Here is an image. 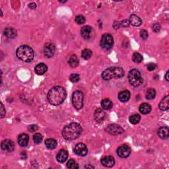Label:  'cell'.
<instances>
[{
  "instance_id": "cell-1",
  "label": "cell",
  "mask_w": 169,
  "mask_h": 169,
  "mask_svg": "<svg viewBox=\"0 0 169 169\" xmlns=\"http://www.w3.org/2000/svg\"><path fill=\"white\" fill-rule=\"evenodd\" d=\"M66 96V91L64 87L56 86L50 90L47 98L49 103L52 105L58 106L65 101Z\"/></svg>"
},
{
  "instance_id": "cell-2",
  "label": "cell",
  "mask_w": 169,
  "mask_h": 169,
  "mask_svg": "<svg viewBox=\"0 0 169 169\" xmlns=\"http://www.w3.org/2000/svg\"><path fill=\"white\" fill-rule=\"evenodd\" d=\"M82 132V128L78 123H71L62 130V136L65 140L72 141L78 138Z\"/></svg>"
},
{
  "instance_id": "cell-3",
  "label": "cell",
  "mask_w": 169,
  "mask_h": 169,
  "mask_svg": "<svg viewBox=\"0 0 169 169\" xmlns=\"http://www.w3.org/2000/svg\"><path fill=\"white\" fill-rule=\"evenodd\" d=\"M18 58L25 62H30L34 59V53L32 48L29 46L23 45L18 48L16 52Z\"/></svg>"
},
{
  "instance_id": "cell-4",
  "label": "cell",
  "mask_w": 169,
  "mask_h": 169,
  "mask_svg": "<svg viewBox=\"0 0 169 169\" xmlns=\"http://www.w3.org/2000/svg\"><path fill=\"white\" fill-rule=\"evenodd\" d=\"M124 75V71L119 67H111L106 69L102 73V78L103 79L109 81L112 79L121 78Z\"/></svg>"
},
{
  "instance_id": "cell-5",
  "label": "cell",
  "mask_w": 169,
  "mask_h": 169,
  "mask_svg": "<svg viewBox=\"0 0 169 169\" xmlns=\"http://www.w3.org/2000/svg\"><path fill=\"white\" fill-rule=\"evenodd\" d=\"M129 83L133 87H139L143 83V78H141L140 71L137 69H132L128 74Z\"/></svg>"
},
{
  "instance_id": "cell-6",
  "label": "cell",
  "mask_w": 169,
  "mask_h": 169,
  "mask_svg": "<svg viewBox=\"0 0 169 169\" xmlns=\"http://www.w3.org/2000/svg\"><path fill=\"white\" fill-rule=\"evenodd\" d=\"M83 100L84 95L81 91H77L73 94L72 103L76 109L80 110L83 108Z\"/></svg>"
},
{
  "instance_id": "cell-7",
  "label": "cell",
  "mask_w": 169,
  "mask_h": 169,
  "mask_svg": "<svg viewBox=\"0 0 169 169\" xmlns=\"http://www.w3.org/2000/svg\"><path fill=\"white\" fill-rule=\"evenodd\" d=\"M101 47L106 50H108L112 48L114 45V39L110 34H103L101 41H100Z\"/></svg>"
},
{
  "instance_id": "cell-8",
  "label": "cell",
  "mask_w": 169,
  "mask_h": 169,
  "mask_svg": "<svg viewBox=\"0 0 169 169\" xmlns=\"http://www.w3.org/2000/svg\"><path fill=\"white\" fill-rule=\"evenodd\" d=\"M106 132L113 136H118L124 133V129L118 124H110L105 129Z\"/></svg>"
},
{
  "instance_id": "cell-9",
  "label": "cell",
  "mask_w": 169,
  "mask_h": 169,
  "mask_svg": "<svg viewBox=\"0 0 169 169\" xmlns=\"http://www.w3.org/2000/svg\"><path fill=\"white\" fill-rule=\"evenodd\" d=\"M130 153H131V149L127 145H123L117 149V154L121 158H126L129 156Z\"/></svg>"
},
{
  "instance_id": "cell-10",
  "label": "cell",
  "mask_w": 169,
  "mask_h": 169,
  "mask_svg": "<svg viewBox=\"0 0 169 169\" xmlns=\"http://www.w3.org/2000/svg\"><path fill=\"white\" fill-rule=\"evenodd\" d=\"M87 146L82 143L77 144L74 148V153L77 155L81 157L85 156L87 154Z\"/></svg>"
},
{
  "instance_id": "cell-11",
  "label": "cell",
  "mask_w": 169,
  "mask_h": 169,
  "mask_svg": "<svg viewBox=\"0 0 169 169\" xmlns=\"http://www.w3.org/2000/svg\"><path fill=\"white\" fill-rule=\"evenodd\" d=\"M56 47L52 43L46 44L44 48V54L47 57H51L53 56L55 53Z\"/></svg>"
},
{
  "instance_id": "cell-12",
  "label": "cell",
  "mask_w": 169,
  "mask_h": 169,
  "mask_svg": "<svg viewBox=\"0 0 169 169\" xmlns=\"http://www.w3.org/2000/svg\"><path fill=\"white\" fill-rule=\"evenodd\" d=\"M1 147L3 151L7 152H11L14 150L15 144L13 141L10 140H5L2 142Z\"/></svg>"
},
{
  "instance_id": "cell-13",
  "label": "cell",
  "mask_w": 169,
  "mask_h": 169,
  "mask_svg": "<svg viewBox=\"0 0 169 169\" xmlns=\"http://www.w3.org/2000/svg\"><path fill=\"white\" fill-rule=\"evenodd\" d=\"M101 163L104 167L110 168L114 166V164H115V160L112 156H106L102 159Z\"/></svg>"
},
{
  "instance_id": "cell-14",
  "label": "cell",
  "mask_w": 169,
  "mask_h": 169,
  "mask_svg": "<svg viewBox=\"0 0 169 169\" xmlns=\"http://www.w3.org/2000/svg\"><path fill=\"white\" fill-rule=\"evenodd\" d=\"M95 119L97 122H102L105 119L106 117V113L105 111L102 110L101 109H98L96 110L94 114Z\"/></svg>"
},
{
  "instance_id": "cell-15",
  "label": "cell",
  "mask_w": 169,
  "mask_h": 169,
  "mask_svg": "<svg viewBox=\"0 0 169 169\" xmlns=\"http://www.w3.org/2000/svg\"><path fill=\"white\" fill-rule=\"evenodd\" d=\"M29 141V136L26 133H22L18 137V143L21 147H26V146H27Z\"/></svg>"
},
{
  "instance_id": "cell-16",
  "label": "cell",
  "mask_w": 169,
  "mask_h": 169,
  "mask_svg": "<svg viewBox=\"0 0 169 169\" xmlns=\"http://www.w3.org/2000/svg\"><path fill=\"white\" fill-rule=\"evenodd\" d=\"M67 158H68V153L67 151L64 150V149H61V150H60L56 156L57 160L61 163H64L65 161L67 159Z\"/></svg>"
},
{
  "instance_id": "cell-17",
  "label": "cell",
  "mask_w": 169,
  "mask_h": 169,
  "mask_svg": "<svg viewBox=\"0 0 169 169\" xmlns=\"http://www.w3.org/2000/svg\"><path fill=\"white\" fill-rule=\"evenodd\" d=\"M48 70V67L46 64L43 63H40L38 64L36 67H34V71H35L36 74L38 75H43Z\"/></svg>"
},
{
  "instance_id": "cell-18",
  "label": "cell",
  "mask_w": 169,
  "mask_h": 169,
  "mask_svg": "<svg viewBox=\"0 0 169 169\" xmlns=\"http://www.w3.org/2000/svg\"><path fill=\"white\" fill-rule=\"evenodd\" d=\"M158 136L163 140H167L168 137V128L167 126H163L158 129Z\"/></svg>"
},
{
  "instance_id": "cell-19",
  "label": "cell",
  "mask_w": 169,
  "mask_h": 169,
  "mask_svg": "<svg viewBox=\"0 0 169 169\" xmlns=\"http://www.w3.org/2000/svg\"><path fill=\"white\" fill-rule=\"evenodd\" d=\"M4 34L7 38H10V39H13V38H15L17 36V30L15 29L8 27L5 29Z\"/></svg>"
},
{
  "instance_id": "cell-20",
  "label": "cell",
  "mask_w": 169,
  "mask_h": 169,
  "mask_svg": "<svg viewBox=\"0 0 169 169\" xmlns=\"http://www.w3.org/2000/svg\"><path fill=\"white\" fill-rule=\"evenodd\" d=\"M92 29L90 26H84L81 30V34L84 39H89L91 36Z\"/></svg>"
},
{
  "instance_id": "cell-21",
  "label": "cell",
  "mask_w": 169,
  "mask_h": 169,
  "mask_svg": "<svg viewBox=\"0 0 169 169\" xmlns=\"http://www.w3.org/2000/svg\"><path fill=\"white\" fill-rule=\"evenodd\" d=\"M129 23L134 26H140L142 24L141 19L136 15H132L129 17Z\"/></svg>"
},
{
  "instance_id": "cell-22",
  "label": "cell",
  "mask_w": 169,
  "mask_h": 169,
  "mask_svg": "<svg viewBox=\"0 0 169 169\" xmlns=\"http://www.w3.org/2000/svg\"><path fill=\"white\" fill-rule=\"evenodd\" d=\"M130 98V93L128 90H125L120 92L118 94V98L122 102H126L129 101Z\"/></svg>"
},
{
  "instance_id": "cell-23",
  "label": "cell",
  "mask_w": 169,
  "mask_h": 169,
  "mask_svg": "<svg viewBox=\"0 0 169 169\" xmlns=\"http://www.w3.org/2000/svg\"><path fill=\"white\" fill-rule=\"evenodd\" d=\"M159 108L161 110L166 111L168 110L169 106V96L167 95L159 103Z\"/></svg>"
},
{
  "instance_id": "cell-24",
  "label": "cell",
  "mask_w": 169,
  "mask_h": 169,
  "mask_svg": "<svg viewBox=\"0 0 169 169\" xmlns=\"http://www.w3.org/2000/svg\"><path fill=\"white\" fill-rule=\"evenodd\" d=\"M151 111V106L147 103L141 104L140 106V112L143 114H147Z\"/></svg>"
},
{
  "instance_id": "cell-25",
  "label": "cell",
  "mask_w": 169,
  "mask_h": 169,
  "mask_svg": "<svg viewBox=\"0 0 169 169\" xmlns=\"http://www.w3.org/2000/svg\"><path fill=\"white\" fill-rule=\"evenodd\" d=\"M113 104L112 101L109 98L103 99L101 102V106L103 109L105 110H109L112 107Z\"/></svg>"
},
{
  "instance_id": "cell-26",
  "label": "cell",
  "mask_w": 169,
  "mask_h": 169,
  "mask_svg": "<svg viewBox=\"0 0 169 169\" xmlns=\"http://www.w3.org/2000/svg\"><path fill=\"white\" fill-rule=\"evenodd\" d=\"M45 145L49 149H53L56 147L57 141L53 139H48L45 141Z\"/></svg>"
},
{
  "instance_id": "cell-27",
  "label": "cell",
  "mask_w": 169,
  "mask_h": 169,
  "mask_svg": "<svg viewBox=\"0 0 169 169\" xmlns=\"http://www.w3.org/2000/svg\"><path fill=\"white\" fill-rule=\"evenodd\" d=\"M69 64H70V66L71 67H75L78 66L79 64V60H78V57H77V56L75 55H72L70 60H69L68 61Z\"/></svg>"
},
{
  "instance_id": "cell-28",
  "label": "cell",
  "mask_w": 169,
  "mask_h": 169,
  "mask_svg": "<svg viewBox=\"0 0 169 169\" xmlns=\"http://www.w3.org/2000/svg\"><path fill=\"white\" fill-rule=\"evenodd\" d=\"M141 120V116L140 115L137 114H135L132 115L131 116L129 117V120L130 122V123L132 124H137L138 123L140 122Z\"/></svg>"
},
{
  "instance_id": "cell-29",
  "label": "cell",
  "mask_w": 169,
  "mask_h": 169,
  "mask_svg": "<svg viewBox=\"0 0 169 169\" xmlns=\"http://www.w3.org/2000/svg\"><path fill=\"white\" fill-rule=\"evenodd\" d=\"M156 92L153 89H149L146 93V98L147 100H153L155 98Z\"/></svg>"
},
{
  "instance_id": "cell-30",
  "label": "cell",
  "mask_w": 169,
  "mask_h": 169,
  "mask_svg": "<svg viewBox=\"0 0 169 169\" xmlns=\"http://www.w3.org/2000/svg\"><path fill=\"white\" fill-rule=\"evenodd\" d=\"M132 60L135 63L139 64V63L141 62L142 60H143V57H142V56L140 54V53L135 52L132 56Z\"/></svg>"
},
{
  "instance_id": "cell-31",
  "label": "cell",
  "mask_w": 169,
  "mask_h": 169,
  "mask_svg": "<svg viewBox=\"0 0 169 169\" xmlns=\"http://www.w3.org/2000/svg\"><path fill=\"white\" fill-rule=\"evenodd\" d=\"M92 51L89 49H84L83 50L82 53H81V56L83 58H84V60H88L89 59L90 57L92 56Z\"/></svg>"
},
{
  "instance_id": "cell-32",
  "label": "cell",
  "mask_w": 169,
  "mask_h": 169,
  "mask_svg": "<svg viewBox=\"0 0 169 169\" xmlns=\"http://www.w3.org/2000/svg\"><path fill=\"white\" fill-rule=\"evenodd\" d=\"M67 167L71 169H74V168H78L79 166H78V164L77 163V162L75 160L70 159L69 160L68 162L67 163Z\"/></svg>"
},
{
  "instance_id": "cell-33",
  "label": "cell",
  "mask_w": 169,
  "mask_h": 169,
  "mask_svg": "<svg viewBox=\"0 0 169 169\" xmlns=\"http://www.w3.org/2000/svg\"><path fill=\"white\" fill-rule=\"evenodd\" d=\"M33 140L35 143L40 144L42 141V136L39 133H36L33 136Z\"/></svg>"
},
{
  "instance_id": "cell-34",
  "label": "cell",
  "mask_w": 169,
  "mask_h": 169,
  "mask_svg": "<svg viewBox=\"0 0 169 169\" xmlns=\"http://www.w3.org/2000/svg\"><path fill=\"white\" fill-rule=\"evenodd\" d=\"M75 21L78 24L82 25L84 24V22H85V18H84L81 15H78V16L75 17Z\"/></svg>"
},
{
  "instance_id": "cell-35",
  "label": "cell",
  "mask_w": 169,
  "mask_h": 169,
  "mask_svg": "<svg viewBox=\"0 0 169 169\" xmlns=\"http://www.w3.org/2000/svg\"><path fill=\"white\" fill-rule=\"evenodd\" d=\"M70 79L73 83H77L78 82L80 79V76L78 74H73L70 75Z\"/></svg>"
},
{
  "instance_id": "cell-36",
  "label": "cell",
  "mask_w": 169,
  "mask_h": 169,
  "mask_svg": "<svg viewBox=\"0 0 169 169\" xmlns=\"http://www.w3.org/2000/svg\"><path fill=\"white\" fill-rule=\"evenodd\" d=\"M140 36L141 38H143V40H146L148 38V33L147 30H141L140 32Z\"/></svg>"
},
{
  "instance_id": "cell-37",
  "label": "cell",
  "mask_w": 169,
  "mask_h": 169,
  "mask_svg": "<svg viewBox=\"0 0 169 169\" xmlns=\"http://www.w3.org/2000/svg\"><path fill=\"white\" fill-rule=\"evenodd\" d=\"M130 23L129 20H127V19H125V20H123L121 22H120V25L122 27H128L129 26Z\"/></svg>"
},
{
  "instance_id": "cell-38",
  "label": "cell",
  "mask_w": 169,
  "mask_h": 169,
  "mask_svg": "<svg viewBox=\"0 0 169 169\" xmlns=\"http://www.w3.org/2000/svg\"><path fill=\"white\" fill-rule=\"evenodd\" d=\"M153 31L155 33H158L160 30V25L158 23H155L153 26Z\"/></svg>"
},
{
  "instance_id": "cell-39",
  "label": "cell",
  "mask_w": 169,
  "mask_h": 169,
  "mask_svg": "<svg viewBox=\"0 0 169 169\" xmlns=\"http://www.w3.org/2000/svg\"><path fill=\"white\" fill-rule=\"evenodd\" d=\"M147 67L149 71H153L156 67V65H155V64H153V63H149L147 65Z\"/></svg>"
},
{
  "instance_id": "cell-40",
  "label": "cell",
  "mask_w": 169,
  "mask_h": 169,
  "mask_svg": "<svg viewBox=\"0 0 169 169\" xmlns=\"http://www.w3.org/2000/svg\"><path fill=\"white\" fill-rule=\"evenodd\" d=\"M38 126L36 125H31L29 127V131L30 132H34L38 129Z\"/></svg>"
},
{
  "instance_id": "cell-41",
  "label": "cell",
  "mask_w": 169,
  "mask_h": 169,
  "mask_svg": "<svg viewBox=\"0 0 169 169\" xmlns=\"http://www.w3.org/2000/svg\"><path fill=\"white\" fill-rule=\"evenodd\" d=\"M5 115V109L3 106V105L1 104V118H3Z\"/></svg>"
},
{
  "instance_id": "cell-42",
  "label": "cell",
  "mask_w": 169,
  "mask_h": 169,
  "mask_svg": "<svg viewBox=\"0 0 169 169\" xmlns=\"http://www.w3.org/2000/svg\"><path fill=\"white\" fill-rule=\"evenodd\" d=\"M113 26H114V29H118L120 27L121 25H120V22H119L118 21H115L114 22V25H113Z\"/></svg>"
},
{
  "instance_id": "cell-43",
  "label": "cell",
  "mask_w": 169,
  "mask_h": 169,
  "mask_svg": "<svg viewBox=\"0 0 169 169\" xmlns=\"http://www.w3.org/2000/svg\"><path fill=\"white\" fill-rule=\"evenodd\" d=\"M29 7L30 9H35L36 7V3H30V4H29Z\"/></svg>"
},
{
  "instance_id": "cell-44",
  "label": "cell",
  "mask_w": 169,
  "mask_h": 169,
  "mask_svg": "<svg viewBox=\"0 0 169 169\" xmlns=\"http://www.w3.org/2000/svg\"><path fill=\"white\" fill-rule=\"evenodd\" d=\"M168 74H169V71H167V74H166V75H165V79H166V80L167 81H169V79H168Z\"/></svg>"
}]
</instances>
